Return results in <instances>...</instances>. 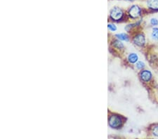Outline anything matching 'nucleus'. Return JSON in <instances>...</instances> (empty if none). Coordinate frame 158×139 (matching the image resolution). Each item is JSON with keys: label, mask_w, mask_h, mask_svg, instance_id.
I'll list each match as a JSON object with an SVG mask.
<instances>
[{"label": "nucleus", "mask_w": 158, "mask_h": 139, "mask_svg": "<svg viewBox=\"0 0 158 139\" xmlns=\"http://www.w3.org/2000/svg\"><path fill=\"white\" fill-rule=\"evenodd\" d=\"M142 9L139 5H132L128 10V16L131 19H137L141 16Z\"/></svg>", "instance_id": "obj_1"}, {"label": "nucleus", "mask_w": 158, "mask_h": 139, "mask_svg": "<svg viewBox=\"0 0 158 139\" xmlns=\"http://www.w3.org/2000/svg\"><path fill=\"white\" fill-rule=\"evenodd\" d=\"M110 16L113 21H121L122 18L124 17V11L119 7H114L110 13Z\"/></svg>", "instance_id": "obj_2"}, {"label": "nucleus", "mask_w": 158, "mask_h": 139, "mask_svg": "<svg viewBox=\"0 0 158 139\" xmlns=\"http://www.w3.org/2000/svg\"><path fill=\"white\" fill-rule=\"evenodd\" d=\"M122 120L121 117L118 115H113L109 119V125L110 127L114 129H118L122 125Z\"/></svg>", "instance_id": "obj_3"}, {"label": "nucleus", "mask_w": 158, "mask_h": 139, "mask_svg": "<svg viewBox=\"0 0 158 139\" xmlns=\"http://www.w3.org/2000/svg\"><path fill=\"white\" fill-rule=\"evenodd\" d=\"M146 37L143 34H138L133 38V43L137 47H142L146 44Z\"/></svg>", "instance_id": "obj_4"}, {"label": "nucleus", "mask_w": 158, "mask_h": 139, "mask_svg": "<svg viewBox=\"0 0 158 139\" xmlns=\"http://www.w3.org/2000/svg\"><path fill=\"white\" fill-rule=\"evenodd\" d=\"M140 78L143 82H148L152 78V72L148 70H141V72H140Z\"/></svg>", "instance_id": "obj_5"}, {"label": "nucleus", "mask_w": 158, "mask_h": 139, "mask_svg": "<svg viewBox=\"0 0 158 139\" xmlns=\"http://www.w3.org/2000/svg\"><path fill=\"white\" fill-rule=\"evenodd\" d=\"M147 8L153 11H158V0H146Z\"/></svg>", "instance_id": "obj_6"}, {"label": "nucleus", "mask_w": 158, "mask_h": 139, "mask_svg": "<svg viewBox=\"0 0 158 139\" xmlns=\"http://www.w3.org/2000/svg\"><path fill=\"white\" fill-rule=\"evenodd\" d=\"M128 60L130 63H136L139 61V55L136 53H131L128 55Z\"/></svg>", "instance_id": "obj_7"}, {"label": "nucleus", "mask_w": 158, "mask_h": 139, "mask_svg": "<svg viewBox=\"0 0 158 139\" xmlns=\"http://www.w3.org/2000/svg\"><path fill=\"white\" fill-rule=\"evenodd\" d=\"M116 37L118 38L119 40H121V41H125V42H129V37L128 35L125 33H119L115 35Z\"/></svg>", "instance_id": "obj_8"}, {"label": "nucleus", "mask_w": 158, "mask_h": 139, "mask_svg": "<svg viewBox=\"0 0 158 139\" xmlns=\"http://www.w3.org/2000/svg\"><path fill=\"white\" fill-rule=\"evenodd\" d=\"M151 37L155 41H158V27H152L151 32Z\"/></svg>", "instance_id": "obj_9"}, {"label": "nucleus", "mask_w": 158, "mask_h": 139, "mask_svg": "<svg viewBox=\"0 0 158 139\" xmlns=\"http://www.w3.org/2000/svg\"><path fill=\"white\" fill-rule=\"evenodd\" d=\"M114 46L116 48H118V49H123L124 48V44H122V43L119 41V40H116V41L114 42Z\"/></svg>", "instance_id": "obj_10"}, {"label": "nucleus", "mask_w": 158, "mask_h": 139, "mask_svg": "<svg viewBox=\"0 0 158 139\" xmlns=\"http://www.w3.org/2000/svg\"><path fill=\"white\" fill-rule=\"evenodd\" d=\"M152 133L155 137H158V125L153 126L152 127Z\"/></svg>", "instance_id": "obj_11"}, {"label": "nucleus", "mask_w": 158, "mask_h": 139, "mask_svg": "<svg viewBox=\"0 0 158 139\" xmlns=\"http://www.w3.org/2000/svg\"><path fill=\"white\" fill-rule=\"evenodd\" d=\"M136 67L138 70H143L145 67V63L142 61H138L136 63Z\"/></svg>", "instance_id": "obj_12"}, {"label": "nucleus", "mask_w": 158, "mask_h": 139, "mask_svg": "<svg viewBox=\"0 0 158 139\" xmlns=\"http://www.w3.org/2000/svg\"><path fill=\"white\" fill-rule=\"evenodd\" d=\"M150 23L152 26L153 27H156L158 25V19L156 18H152L150 20Z\"/></svg>", "instance_id": "obj_13"}, {"label": "nucleus", "mask_w": 158, "mask_h": 139, "mask_svg": "<svg viewBox=\"0 0 158 139\" xmlns=\"http://www.w3.org/2000/svg\"><path fill=\"white\" fill-rule=\"evenodd\" d=\"M108 29L110 30V31H113V32L115 31V30H117V27L113 24H108Z\"/></svg>", "instance_id": "obj_14"}, {"label": "nucleus", "mask_w": 158, "mask_h": 139, "mask_svg": "<svg viewBox=\"0 0 158 139\" xmlns=\"http://www.w3.org/2000/svg\"><path fill=\"white\" fill-rule=\"evenodd\" d=\"M127 1H129V2H134L135 0H127Z\"/></svg>", "instance_id": "obj_15"}]
</instances>
